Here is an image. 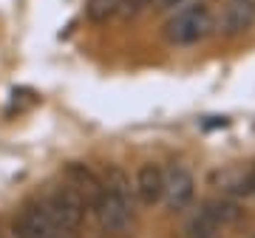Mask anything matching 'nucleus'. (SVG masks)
Segmentation results:
<instances>
[{"label": "nucleus", "instance_id": "15", "mask_svg": "<svg viewBox=\"0 0 255 238\" xmlns=\"http://www.w3.org/2000/svg\"><path fill=\"white\" fill-rule=\"evenodd\" d=\"M253 238H255V236H253Z\"/></svg>", "mask_w": 255, "mask_h": 238}, {"label": "nucleus", "instance_id": "8", "mask_svg": "<svg viewBox=\"0 0 255 238\" xmlns=\"http://www.w3.org/2000/svg\"><path fill=\"white\" fill-rule=\"evenodd\" d=\"M255 26V0H227L219 17L224 37H241Z\"/></svg>", "mask_w": 255, "mask_h": 238}, {"label": "nucleus", "instance_id": "10", "mask_svg": "<svg viewBox=\"0 0 255 238\" xmlns=\"http://www.w3.org/2000/svg\"><path fill=\"white\" fill-rule=\"evenodd\" d=\"M117 9H119V0H88V17L97 20V23L117 14Z\"/></svg>", "mask_w": 255, "mask_h": 238}, {"label": "nucleus", "instance_id": "12", "mask_svg": "<svg viewBox=\"0 0 255 238\" xmlns=\"http://www.w3.org/2000/svg\"><path fill=\"white\" fill-rule=\"evenodd\" d=\"M244 193L255 199V167H250V170H247V179H244Z\"/></svg>", "mask_w": 255, "mask_h": 238}, {"label": "nucleus", "instance_id": "11", "mask_svg": "<svg viewBox=\"0 0 255 238\" xmlns=\"http://www.w3.org/2000/svg\"><path fill=\"white\" fill-rule=\"evenodd\" d=\"M153 6H156V0H119L117 14L122 20H130V17H139L142 11L153 9Z\"/></svg>", "mask_w": 255, "mask_h": 238}, {"label": "nucleus", "instance_id": "13", "mask_svg": "<svg viewBox=\"0 0 255 238\" xmlns=\"http://www.w3.org/2000/svg\"><path fill=\"white\" fill-rule=\"evenodd\" d=\"M187 0H156V9H162V11H173L176 6H184Z\"/></svg>", "mask_w": 255, "mask_h": 238}, {"label": "nucleus", "instance_id": "7", "mask_svg": "<svg viewBox=\"0 0 255 238\" xmlns=\"http://www.w3.org/2000/svg\"><path fill=\"white\" fill-rule=\"evenodd\" d=\"M133 196L139 204L156 207L164 199V167L156 162H145L133 176Z\"/></svg>", "mask_w": 255, "mask_h": 238}, {"label": "nucleus", "instance_id": "2", "mask_svg": "<svg viewBox=\"0 0 255 238\" xmlns=\"http://www.w3.org/2000/svg\"><path fill=\"white\" fill-rule=\"evenodd\" d=\"M216 28V17H213V9L204 0H196V3H187L182 9H173L170 17L162 23V37L167 46L173 48H190L204 43Z\"/></svg>", "mask_w": 255, "mask_h": 238}, {"label": "nucleus", "instance_id": "5", "mask_svg": "<svg viewBox=\"0 0 255 238\" xmlns=\"http://www.w3.org/2000/svg\"><path fill=\"white\" fill-rule=\"evenodd\" d=\"M14 238H77V233H68L57 224L40 202H28L20 207L14 216V227H11Z\"/></svg>", "mask_w": 255, "mask_h": 238}, {"label": "nucleus", "instance_id": "3", "mask_svg": "<svg viewBox=\"0 0 255 238\" xmlns=\"http://www.w3.org/2000/svg\"><path fill=\"white\" fill-rule=\"evenodd\" d=\"M241 219H244V210L233 196H213L207 202H201L199 210L193 213L184 238H221L224 230H230Z\"/></svg>", "mask_w": 255, "mask_h": 238}, {"label": "nucleus", "instance_id": "14", "mask_svg": "<svg viewBox=\"0 0 255 238\" xmlns=\"http://www.w3.org/2000/svg\"><path fill=\"white\" fill-rule=\"evenodd\" d=\"M0 238H14V236H11V233H9V236H0Z\"/></svg>", "mask_w": 255, "mask_h": 238}, {"label": "nucleus", "instance_id": "6", "mask_svg": "<svg viewBox=\"0 0 255 238\" xmlns=\"http://www.w3.org/2000/svg\"><path fill=\"white\" fill-rule=\"evenodd\" d=\"M196 199V179L184 165H173L164 170V199L170 213H184Z\"/></svg>", "mask_w": 255, "mask_h": 238}, {"label": "nucleus", "instance_id": "4", "mask_svg": "<svg viewBox=\"0 0 255 238\" xmlns=\"http://www.w3.org/2000/svg\"><path fill=\"white\" fill-rule=\"evenodd\" d=\"M37 202L43 204V210H46L63 230H68V233H77V230L82 227L85 216H88L85 199H82L65 179L60 184H54V187H51L43 199H37Z\"/></svg>", "mask_w": 255, "mask_h": 238}, {"label": "nucleus", "instance_id": "1", "mask_svg": "<svg viewBox=\"0 0 255 238\" xmlns=\"http://www.w3.org/2000/svg\"><path fill=\"white\" fill-rule=\"evenodd\" d=\"M100 179H102V193L97 199V204L91 207V213L102 233L119 236L136 219V210H133V204H136L133 182L125 173V167H119V165H108L102 170Z\"/></svg>", "mask_w": 255, "mask_h": 238}, {"label": "nucleus", "instance_id": "9", "mask_svg": "<svg viewBox=\"0 0 255 238\" xmlns=\"http://www.w3.org/2000/svg\"><path fill=\"white\" fill-rule=\"evenodd\" d=\"M63 179L71 184L77 193H80L82 199H85V204H88V213H91V207L97 204V199H100V193H102V179H100V176L94 173L88 165L71 162V165L65 167Z\"/></svg>", "mask_w": 255, "mask_h": 238}]
</instances>
